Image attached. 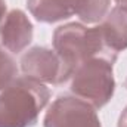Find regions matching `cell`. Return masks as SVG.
<instances>
[{
    "label": "cell",
    "instance_id": "obj_5",
    "mask_svg": "<svg viewBox=\"0 0 127 127\" xmlns=\"http://www.w3.org/2000/svg\"><path fill=\"white\" fill-rule=\"evenodd\" d=\"M21 69L25 77L47 84L64 83V66L55 50L46 47H31L21 58Z\"/></svg>",
    "mask_w": 127,
    "mask_h": 127
},
{
    "label": "cell",
    "instance_id": "obj_2",
    "mask_svg": "<svg viewBox=\"0 0 127 127\" xmlns=\"http://www.w3.org/2000/svg\"><path fill=\"white\" fill-rule=\"evenodd\" d=\"M50 90L30 77H16L0 92V127H32L49 103Z\"/></svg>",
    "mask_w": 127,
    "mask_h": 127
},
{
    "label": "cell",
    "instance_id": "obj_9",
    "mask_svg": "<svg viewBox=\"0 0 127 127\" xmlns=\"http://www.w3.org/2000/svg\"><path fill=\"white\" fill-rule=\"evenodd\" d=\"M111 0H77L75 15L84 24H96L108 15Z\"/></svg>",
    "mask_w": 127,
    "mask_h": 127
},
{
    "label": "cell",
    "instance_id": "obj_10",
    "mask_svg": "<svg viewBox=\"0 0 127 127\" xmlns=\"http://www.w3.org/2000/svg\"><path fill=\"white\" fill-rule=\"evenodd\" d=\"M18 75V66L13 58L0 49V92L6 89Z\"/></svg>",
    "mask_w": 127,
    "mask_h": 127
},
{
    "label": "cell",
    "instance_id": "obj_12",
    "mask_svg": "<svg viewBox=\"0 0 127 127\" xmlns=\"http://www.w3.org/2000/svg\"><path fill=\"white\" fill-rule=\"evenodd\" d=\"M115 1H117V4H118V6L126 7V9H127V0H115Z\"/></svg>",
    "mask_w": 127,
    "mask_h": 127
},
{
    "label": "cell",
    "instance_id": "obj_13",
    "mask_svg": "<svg viewBox=\"0 0 127 127\" xmlns=\"http://www.w3.org/2000/svg\"><path fill=\"white\" fill-rule=\"evenodd\" d=\"M126 86H127V81H126Z\"/></svg>",
    "mask_w": 127,
    "mask_h": 127
},
{
    "label": "cell",
    "instance_id": "obj_4",
    "mask_svg": "<svg viewBox=\"0 0 127 127\" xmlns=\"http://www.w3.org/2000/svg\"><path fill=\"white\" fill-rule=\"evenodd\" d=\"M44 127H102L95 108L77 97L59 96L46 111Z\"/></svg>",
    "mask_w": 127,
    "mask_h": 127
},
{
    "label": "cell",
    "instance_id": "obj_7",
    "mask_svg": "<svg viewBox=\"0 0 127 127\" xmlns=\"http://www.w3.org/2000/svg\"><path fill=\"white\" fill-rule=\"evenodd\" d=\"M106 47L117 53L127 49V9L115 6L99 25Z\"/></svg>",
    "mask_w": 127,
    "mask_h": 127
},
{
    "label": "cell",
    "instance_id": "obj_1",
    "mask_svg": "<svg viewBox=\"0 0 127 127\" xmlns=\"http://www.w3.org/2000/svg\"><path fill=\"white\" fill-rule=\"evenodd\" d=\"M53 49L62 62L65 81L87 59L105 58L112 64L117 59V53L106 47L99 25L87 28L83 24L69 22L58 27L53 32Z\"/></svg>",
    "mask_w": 127,
    "mask_h": 127
},
{
    "label": "cell",
    "instance_id": "obj_8",
    "mask_svg": "<svg viewBox=\"0 0 127 127\" xmlns=\"http://www.w3.org/2000/svg\"><path fill=\"white\" fill-rule=\"evenodd\" d=\"M32 16L46 24L64 21L77 12V0H27Z\"/></svg>",
    "mask_w": 127,
    "mask_h": 127
},
{
    "label": "cell",
    "instance_id": "obj_6",
    "mask_svg": "<svg viewBox=\"0 0 127 127\" xmlns=\"http://www.w3.org/2000/svg\"><path fill=\"white\" fill-rule=\"evenodd\" d=\"M32 40V24L28 16L19 10H10L0 28V46L16 55L24 52Z\"/></svg>",
    "mask_w": 127,
    "mask_h": 127
},
{
    "label": "cell",
    "instance_id": "obj_3",
    "mask_svg": "<svg viewBox=\"0 0 127 127\" xmlns=\"http://www.w3.org/2000/svg\"><path fill=\"white\" fill-rule=\"evenodd\" d=\"M71 92L95 109L105 106L115 92L112 62L105 58H92L78 65L71 75Z\"/></svg>",
    "mask_w": 127,
    "mask_h": 127
},
{
    "label": "cell",
    "instance_id": "obj_11",
    "mask_svg": "<svg viewBox=\"0 0 127 127\" xmlns=\"http://www.w3.org/2000/svg\"><path fill=\"white\" fill-rule=\"evenodd\" d=\"M118 127H127V106L123 109V112L118 118Z\"/></svg>",
    "mask_w": 127,
    "mask_h": 127
}]
</instances>
